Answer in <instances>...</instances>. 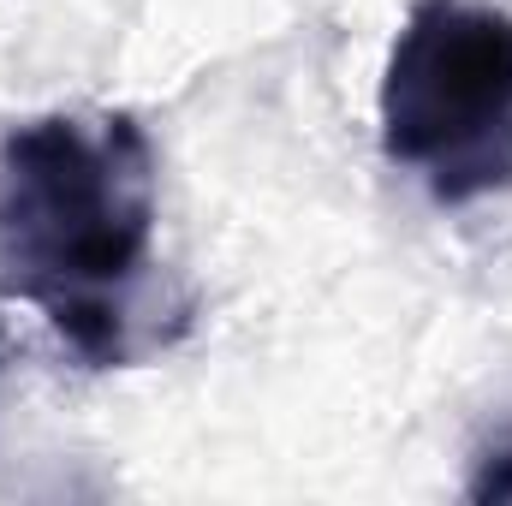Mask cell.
I'll return each instance as SVG.
<instances>
[{
  "label": "cell",
  "instance_id": "3957f363",
  "mask_svg": "<svg viewBox=\"0 0 512 506\" xmlns=\"http://www.w3.org/2000/svg\"><path fill=\"white\" fill-rule=\"evenodd\" d=\"M471 501H512V429H501L471 465Z\"/></svg>",
  "mask_w": 512,
  "mask_h": 506
},
{
  "label": "cell",
  "instance_id": "7a4b0ae2",
  "mask_svg": "<svg viewBox=\"0 0 512 506\" xmlns=\"http://www.w3.org/2000/svg\"><path fill=\"white\" fill-rule=\"evenodd\" d=\"M382 155L435 203L512 191V12L489 0H411L376 96Z\"/></svg>",
  "mask_w": 512,
  "mask_h": 506
},
{
  "label": "cell",
  "instance_id": "6da1fadb",
  "mask_svg": "<svg viewBox=\"0 0 512 506\" xmlns=\"http://www.w3.org/2000/svg\"><path fill=\"white\" fill-rule=\"evenodd\" d=\"M155 149L131 114H42L0 143V298L42 310L90 364L167 334L143 310L155 268Z\"/></svg>",
  "mask_w": 512,
  "mask_h": 506
}]
</instances>
